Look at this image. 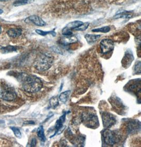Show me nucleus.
<instances>
[{
	"instance_id": "f257e3e1",
	"label": "nucleus",
	"mask_w": 141,
	"mask_h": 147,
	"mask_svg": "<svg viewBox=\"0 0 141 147\" xmlns=\"http://www.w3.org/2000/svg\"><path fill=\"white\" fill-rule=\"evenodd\" d=\"M21 83L24 90L28 93H36L43 87V83L39 77L34 75L22 74Z\"/></svg>"
},
{
	"instance_id": "f03ea898",
	"label": "nucleus",
	"mask_w": 141,
	"mask_h": 147,
	"mask_svg": "<svg viewBox=\"0 0 141 147\" xmlns=\"http://www.w3.org/2000/svg\"><path fill=\"white\" fill-rule=\"evenodd\" d=\"M54 60V57L48 53L41 54L35 60L34 67L38 71H46L52 66Z\"/></svg>"
},
{
	"instance_id": "7ed1b4c3",
	"label": "nucleus",
	"mask_w": 141,
	"mask_h": 147,
	"mask_svg": "<svg viewBox=\"0 0 141 147\" xmlns=\"http://www.w3.org/2000/svg\"><path fill=\"white\" fill-rule=\"evenodd\" d=\"M81 121L86 127L89 128L95 129L99 125V122L96 114L89 112H85L82 114Z\"/></svg>"
},
{
	"instance_id": "20e7f679",
	"label": "nucleus",
	"mask_w": 141,
	"mask_h": 147,
	"mask_svg": "<svg viewBox=\"0 0 141 147\" xmlns=\"http://www.w3.org/2000/svg\"><path fill=\"white\" fill-rule=\"evenodd\" d=\"M120 136L118 135L114 131H111L109 129H105L103 131L102 133V138L105 144L113 146L118 141L120 140Z\"/></svg>"
},
{
	"instance_id": "39448f33",
	"label": "nucleus",
	"mask_w": 141,
	"mask_h": 147,
	"mask_svg": "<svg viewBox=\"0 0 141 147\" xmlns=\"http://www.w3.org/2000/svg\"><path fill=\"white\" fill-rule=\"evenodd\" d=\"M0 97L7 101L13 100L17 97V94L13 87L7 85H3L0 87Z\"/></svg>"
},
{
	"instance_id": "423d86ee",
	"label": "nucleus",
	"mask_w": 141,
	"mask_h": 147,
	"mask_svg": "<svg viewBox=\"0 0 141 147\" xmlns=\"http://www.w3.org/2000/svg\"><path fill=\"white\" fill-rule=\"evenodd\" d=\"M103 125L105 129H109L116 123V117L112 114L104 112L101 114Z\"/></svg>"
},
{
	"instance_id": "0eeeda50",
	"label": "nucleus",
	"mask_w": 141,
	"mask_h": 147,
	"mask_svg": "<svg viewBox=\"0 0 141 147\" xmlns=\"http://www.w3.org/2000/svg\"><path fill=\"white\" fill-rule=\"evenodd\" d=\"M99 46L101 54H108L114 49V42L110 39H104L101 41Z\"/></svg>"
},
{
	"instance_id": "6e6552de",
	"label": "nucleus",
	"mask_w": 141,
	"mask_h": 147,
	"mask_svg": "<svg viewBox=\"0 0 141 147\" xmlns=\"http://www.w3.org/2000/svg\"><path fill=\"white\" fill-rule=\"evenodd\" d=\"M141 130V123L138 120L130 121L128 126V132L129 134H134Z\"/></svg>"
},
{
	"instance_id": "1a4fd4ad",
	"label": "nucleus",
	"mask_w": 141,
	"mask_h": 147,
	"mask_svg": "<svg viewBox=\"0 0 141 147\" xmlns=\"http://www.w3.org/2000/svg\"><path fill=\"white\" fill-rule=\"evenodd\" d=\"M78 38L76 36H64L60 39V43L64 46H68L70 44L76 43L78 41Z\"/></svg>"
},
{
	"instance_id": "9d476101",
	"label": "nucleus",
	"mask_w": 141,
	"mask_h": 147,
	"mask_svg": "<svg viewBox=\"0 0 141 147\" xmlns=\"http://www.w3.org/2000/svg\"><path fill=\"white\" fill-rule=\"evenodd\" d=\"M25 21L26 22H31L39 27H44L46 25V22L42 19L36 15H33L28 17Z\"/></svg>"
},
{
	"instance_id": "9b49d317",
	"label": "nucleus",
	"mask_w": 141,
	"mask_h": 147,
	"mask_svg": "<svg viewBox=\"0 0 141 147\" xmlns=\"http://www.w3.org/2000/svg\"><path fill=\"white\" fill-rule=\"evenodd\" d=\"M134 60L133 54L132 53L131 50H128L125 54L124 57L122 60V65L123 66L127 68L128 67H130L132 62Z\"/></svg>"
},
{
	"instance_id": "f8f14e48",
	"label": "nucleus",
	"mask_w": 141,
	"mask_h": 147,
	"mask_svg": "<svg viewBox=\"0 0 141 147\" xmlns=\"http://www.w3.org/2000/svg\"><path fill=\"white\" fill-rule=\"evenodd\" d=\"M66 114L67 113H64L59 117V119L56 121V124L54 125V129H55V132L54 134H53V136H51L50 138L54 137L56 134H58V132L63 127V124L64 122L66 121Z\"/></svg>"
},
{
	"instance_id": "ddd939ff",
	"label": "nucleus",
	"mask_w": 141,
	"mask_h": 147,
	"mask_svg": "<svg viewBox=\"0 0 141 147\" xmlns=\"http://www.w3.org/2000/svg\"><path fill=\"white\" fill-rule=\"evenodd\" d=\"M133 13L132 11H128L126 10H120L115 14L114 18L117 19H130L133 17Z\"/></svg>"
},
{
	"instance_id": "4468645a",
	"label": "nucleus",
	"mask_w": 141,
	"mask_h": 147,
	"mask_svg": "<svg viewBox=\"0 0 141 147\" xmlns=\"http://www.w3.org/2000/svg\"><path fill=\"white\" fill-rule=\"evenodd\" d=\"M7 34L11 38H17L19 37L22 34V30L20 28H11L7 32Z\"/></svg>"
},
{
	"instance_id": "2eb2a0df",
	"label": "nucleus",
	"mask_w": 141,
	"mask_h": 147,
	"mask_svg": "<svg viewBox=\"0 0 141 147\" xmlns=\"http://www.w3.org/2000/svg\"><path fill=\"white\" fill-rule=\"evenodd\" d=\"M101 37V35L91 34H86L85 35V38L87 41L88 44L92 45L95 43L98 39Z\"/></svg>"
},
{
	"instance_id": "dca6fc26",
	"label": "nucleus",
	"mask_w": 141,
	"mask_h": 147,
	"mask_svg": "<svg viewBox=\"0 0 141 147\" xmlns=\"http://www.w3.org/2000/svg\"><path fill=\"white\" fill-rule=\"evenodd\" d=\"M83 23H84L83 22L81 21H75L68 24L66 27L71 30H75L79 26H81V24H83Z\"/></svg>"
},
{
	"instance_id": "f3484780",
	"label": "nucleus",
	"mask_w": 141,
	"mask_h": 147,
	"mask_svg": "<svg viewBox=\"0 0 141 147\" xmlns=\"http://www.w3.org/2000/svg\"><path fill=\"white\" fill-rule=\"evenodd\" d=\"M70 93V90H66L65 92L61 93L59 96V100H60L61 102H62L63 103H66L69 99Z\"/></svg>"
},
{
	"instance_id": "a211bd4d",
	"label": "nucleus",
	"mask_w": 141,
	"mask_h": 147,
	"mask_svg": "<svg viewBox=\"0 0 141 147\" xmlns=\"http://www.w3.org/2000/svg\"><path fill=\"white\" fill-rule=\"evenodd\" d=\"M37 135L39 139H40L41 141L44 142L46 140V138L44 134V131L43 126H40L37 129Z\"/></svg>"
},
{
	"instance_id": "6ab92c4d",
	"label": "nucleus",
	"mask_w": 141,
	"mask_h": 147,
	"mask_svg": "<svg viewBox=\"0 0 141 147\" xmlns=\"http://www.w3.org/2000/svg\"><path fill=\"white\" fill-rule=\"evenodd\" d=\"M36 32L37 34H38L39 35H40L42 36H46L48 34H51L54 37H55L56 36V33L54 31V30H51L49 31H44L43 30L37 29V30H36Z\"/></svg>"
},
{
	"instance_id": "aec40b11",
	"label": "nucleus",
	"mask_w": 141,
	"mask_h": 147,
	"mask_svg": "<svg viewBox=\"0 0 141 147\" xmlns=\"http://www.w3.org/2000/svg\"><path fill=\"white\" fill-rule=\"evenodd\" d=\"M34 0H17L14 2L13 5L15 7L27 4L32 3Z\"/></svg>"
},
{
	"instance_id": "412c9836",
	"label": "nucleus",
	"mask_w": 141,
	"mask_h": 147,
	"mask_svg": "<svg viewBox=\"0 0 141 147\" xmlns=\"http://www.w3.org/2000/svg\"><path fill=\"white\" fill-rule=\"evenodd\" d=\"M111 31V28L109 26H105V27H101L97 29H94L91 30L92 32H101V33H107Z\"/></svg>"
},
{
	"instance_id": "4be33fe9",
	"label": "nucleus",
	"mask_w": 141,
	"mask_h": 147,
	"mask_svg": "<svg viewBox=\"0 0 141 147\" xmlns=\"http://www.w3.org/2000/svg\"><path fill=\"white\" fill-rule=\"evenodd\" d=\"M59 105V100L57 97L54 96L51 97L49 100V105L51 108L54 109L57 107L58 105Z\"/></svg>"
},
{
	"instance_id": "5701e85b",
	"label": "nucleus",
	"mask_w": 141,
	"mask_h": 147,
	"mask_svg": "<svg viewBox=\"0 0 141 147\" xmlns=\"http://www.w3.org/2000/svg\"><path fill=\"white\" fill-rule=\"evenodd\" d=\"M17 48L14 46H7V47H3L1 49V52L2 53H11L14 51H16Z\"/></svg>"
},
{
	"instance_id": "b1692460",
	"label": "nucleus",
	"mask_w": 141,
	"mask_h": 147,
	"mask_svg": "<svg viewBox=\"0 0 141 147\" xmlns=\"http://www.w3.org/2000/svg\"><path fill=\"white\" fill-rule=\"evenodd\" d=\"M90 24L89 22H85V23H83V24H81V26L77 28V29H76L75 30L76 31H83L87 29L89 27Z\"/></svg>"
},
{
	"instance_id": "393cba45",
	"label": "nucleus",
	"mask_w": 141,
	"mask_h": 147,
	"mask_svg": "<svg viewBox=\"0 0 141 147\" xmlns=\"http://www.w3.org/2000/svg\"><path fill=\"white\" fill-rule=\"evenodd\" d=\"M141 61H138L136 63L134 67V70L136 74H141Z\"/></svg>"
},
{
	"instance_id": "a878e982",
	"label": "nucleus",
	"mask_w": 141,
	"mask_h": 147,
	"mask_svg": "<svg viewBox=\"0 0 141 147\" xmlns=\"http://www.w3.org/2000/svg\"><path fill=\"white\" fill-rule=\"evenodd\" d=\"M11 129L13 131L14 134L17 138H21V133L20 130L19 129L16 127H11Z\"/></svg>"
},
{
	"instance_id": "bb28decb",
	"label": "nucleus",
	"mask_w": 141,
	"mask_h": 147,
	"mask_svg": "<svg viewBox=\"0 0 141 147\" xmlns=\"http://www.w3.org/2000/svg\"><path fill=\"white\" fill-rule=\"evenodd\" d=\"M62 34L63 36H71L73 35V33L72 30H70L65 27L62 30Z\"/></svg>"
},
{
	"instance_id": "cd10ccee",
	"label": "nucleus",
	"mask_w": 141,
	"mask_h": 147,
	"mask_svg": "<svg viewBox=\"0 0 141 147\" xmlns=\"http://www.w3.org/2000/svg\"><path fill=\"white\" fill-rule=\"evenodd\" d=\"M37 144V139L36 138H33L30 142L31 147H35Z\"/></svg>"
},
{
	"instance_id": "c85d7f7f",
	"label": "nucleus",
	"mask_w": 141,
	"mask_h": 147,
	"mask_svg": "<svg viewBox=\"0 0 141 147\" xmlns=\"http://www.w3.org/2000/svg\"><path fill=\"white\" fill-rule=\"evenodd\" d=\"M3 12V10H2V9H0V14H2Z\"/></svg>"
},
{
	"instance_id": "c756f323",
	"label": "nucleus",
	"mask_w": 141,
	"mask_h": 147,
	"mask_svg": "<svg viewBox=\"0 0 141 147\" xmlns=\"http://www.w3.org/2000/svg\"><path fill=\"white\" fill-rule=\"evenodd\" d=\"M7 1L8 0H0V1Z\"/></svg>"
},
{
	"instance_id": "7c9ffc66",
	"label": "nucleus",
	"mask_w": 141,
	"mask_h": 147,
	"mask_svg": "<svg viewBox=\"0 0 141 147\" xmlns=\"http://www.w3.org/2000/svg\"><path fill=\"white\" fill-rule=\"evenodd\" d=\"M1 28L0 27V34H1Z\"/></svg>"
}]
</instances>
